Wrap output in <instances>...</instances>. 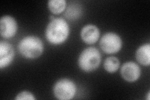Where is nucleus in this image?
<instances>
[{
	"mask_svg": "<svg viewBox=\"0 0 150 100\" xmlns=\"http://www.w3.org/2000/svg\"><path fill=\"white\" fill-rule=\"evenodd\" d=\"M69 34L68 23L62 18H54L47 26L45 35L47 40L53 45H59L67 40Z\"/></svg>",
	"mask_w": 150,
	"mask_h": 100,
	"instance_id": "1",
	"label": "nucleus"
},
{
	"mask_svg": "<svg viewBox=\"0 0 150 100\" xmlns=\"http://www.w3.org/2000/svg\"><path fill=\"white\" fill-rule=\"evenodd\" d=\"M18 49L25 58L35 59L43 53L44 45L40 38L36 36H28L23 38L19 43Z\"/></svg>",
	"mask_w": 150,
	"mask_h": 100,
	"instance_id": "2",
	"label": "nucleus"
},
{
	"mask_svg": "<svg viewBox=\"0 0 150 100\" xmlns=\"http://www.w3.org/2000/svg\"><path fill=\"white\" fill-rule=\"evenodd\" d=\"M101 55L95 47H89L84 50L78 58V65L84 72L90 73L96 70L100 65Z\"/></svg>",
	"mask_w": 150,
	"mask_h": 100,
	"instance_id": "3",
	"label": "nucleus"
},
{
	"mask_svg": "<svg viewBox=\"0 0 150 100\" xmlns=\"http://www.w3.org/2000/svg\"><path fill=\"white\" fill-rule=\"evenodd\" d=\"M76 93V86L72 80L63 78L58 80L53 87L54 96L60 100L72 99Z\"/></svg>",
	"mask_w": 150,
	"mask_h": 100,
	"instance_id": "4",
	"label": "nucleus"
},
{
	"mask_svg": "<svg viewBox=\"0 0 150 100\" xmlns=\"http://www.w3.org/2000/svg\"><path fill=\"white\" fill-rule=\"evenodd\" d=\"M123 43L119 35L115 33H106L103 35L100 41L101 49L107 54H114L119 52Z\"/></svg>",
	"mask_w": 150,
	"mask_h": 100,
	"instance_id": "5",
	"label": "nucleus"
},
{
	"mask_svg": "<svg viewBox=\"0 0 150 100\" xmlns=\"http://www.w3.org/2000/svg\"><path fill=\"white\" fill-rule=\"evenodd\" d=\"M1 37L8 39L15 36L18 31V24L16 20L11 16L6 15L0 20Z\"/></svg>",
	"mask_w": 150,
	"mask_h": 100,
	"instance_id": "6",
	"label": "nucleus"
},
{
	"mask_svg": "<svg viewBox=\"0 0 150 100\" xmlns=\"http://www.w3.org/2000/svg\"><path fill=\"white\" fill-rule=\"evenodd\" d=\"M141 68L133 61H128L124 63L121 68V75L126 82L129 83L137 81L141 76Z\"/></svg>",
	"mask_w": 150,
	"mask_h": 100,
	"instance_id": "7",
	"label": "nucleus"
},
{
	"mask_svg": "<svg viewBox=\"0 0 150 100\" xmlns=\"http://www.w3.org/2000/svg\"><path fill=\"white\" fill-rule=\"evenodd\" d=\"M15 57L13 46L5 41L0 42V68H6L10 65Z\"/></svg>",
	"mask_w": 150,
	"mask_h": 100,
	"instance_id": "8",
	"label": "nucleus"
},
{
	"mask_svg": "<svg viewBox=\"0 0 150 100\" xmlns=\"http://www.w3.org/2000/svg\"><path fill=\"white\" fill-rule=\"evenodd\" d=\"M80 35L84 43L88 45H93L99 40L100 31L96 25H87L82 28Z\"/></svg>",
	"mask_w": 150,
	"mask_h": 100,
	"instance_id": "9",
	"label": "nucleus"
},
{
	"mask_svg": "<svg viewBox=\"0 0 150 100\" xmlns=\"http://www.w3.org/2000/svg\"><path fill=\"white\" fill-rule=\"evenodd\" d=\"M136 59L139 63L148 66L150 64V44L141 46L136 52Z\"/></svg>",
	"mask_w": 150,
	"mask_h": 100,
	"instance_id": "10",
	"label": "nucleus"
},
{
	"mask_svg": "<svg viewBox=\"0 0 150 100\" xmlns=\"http://www.w3.org/2000/svg\"><path fill=\"white\" fill-rule=\"evenodd\" d=\"M104 68L110 73H113L118 70L120 66V62L118 58L115 56H110L104 62Z\"/></svg>",
	"mask_w": 150,
	"mask_h": 100,
	"instance_id": "11",
	"label": "nucleus"
},
{
	"mask_svg": "<svg viewBox=\"0 0 150 100\" xmlns=\"http://www.w3.org/2000/svg\"><path fill=\"white\" fill-rule=\"evenodd\" d=\"M48 6L51 13L58 15L64 11L67 1L65 0H50L48 3Z\"/></svg>",
	"mask_w": 150,
	"mask_h": 100,
	"instance_id": "12",
	"label": "nucleus"
},
{
	"mask_svg": "<svg viewBox=\"0 0 150 100\" xmlns=\"http://www.w3.org/2000/svg\"><path fill=\"white\" fill-rule=\"evenodd\" d=\"M81 15V9L76 5L69 6L68 9L66 11L65 15L68 19L74 20L76 19Z\"/></svg>",
	"mask_w": 150,
	"mask_h": 100,
	"instance_id": "13",
	"label": "nucleus"
},
{
	"mask_svg": "<svg viewBox=\"0 0 150 100\" xmlns=\"http://www.w3.org/2000/svg\"><path fill=\"white\" fill-rule=\"evenodd\" d=\"M15 99H16V100H25V99L35 100L36 98L34 96V95L31 92L24 91H22L20 93H18L17 94Z\"/></svg>",
	"mask_w": 150,
	"mask_h": 100,
	"instance_id": "14",
	"label": "nucleus"
},
{
	"mask_svg": "<svg viewBox=\"0 0 150 100\" xmlns=\"http://www.w3.org/2000/svg\"><path fill=\"white\" fill-rule=\"evenodd\" d=\"M148 100L149 99V92L148 94Z\"/></svg>",
	"mask_w": 150,
	"mask_h": 100,
	"instance_id": "15",
	"label": "nucleus"
}]
</instances>
